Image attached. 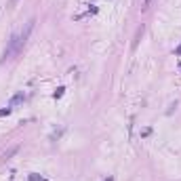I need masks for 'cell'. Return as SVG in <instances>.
<instances>
[{
    "label": "cell",
    "mask_w": 181,
    "mask_h": 181,
    "mask_svg": "<svg viewBox=\"0 0 181 181\" xmlns=\"http://www.w3.org/2000/svg\"><path fill=\"white\" fill-rule=\"evenodd\" d=\"M25 101V95H23V91H19V93H15V95L11 97V101H9V108H17V105H21Z\"/></svg>",
    "instance_id": "cell-1"
},
{
    "label": "cell",
    "mask_w": 181,
    "mask_h": 181,
    "mask_svg": "<svg viewBox=\"0 0 181 181\" xmlns=\"http://www.w3.org/2000/svg\"><path fill=\"white\" fill-rule=\"evenodd\" d=\"M17 152H19V145H15V147H11L9 152H4V154H2V160H9V158H11L13 154H17Z\"/></svg>",
    "instance_id": "cell-2"
},
{
    "label": "cell",
    "mask_w": 181,
    "mask_h": 181,
    "mask_svg": "<svg viewBox=\"0 0 181 181\" xmlns=\"http://www.w3.org/2000/svg\"><path fill=\"white\" fill-rule=\"evenodd\" d=\"M63 93H65V86H57V91L53 93V99H59V97H63Z\"/></svg>",
    "instance_id": "cell-3"
},
{
    "label": "cell",
    "mask_w": 181,
    "mask_h": 181,
    "mask_svg": "<svg viewBox=\"0 0 181 181\" xmlns=\"http://www.w3.org/2000/svg\"><path fill=\"white\" fill-rule=\"evenodd\" d=\"M11 112H13V108H9V105H6V108H2V109H0V118H4V116H9Z\"/></svg>",
    "instance_id": "cell-4"
},
{
    "label": "cell",
    "mask_w": 181,
    "mask_h": 181,
    "mask_svg": "<svg viewBox=\"0 0 181 181\" xmlns=\"http://www.w3.org/2000/svg\"><path fill=\"white\" fill-rule=\"evenodd\" d=\"M30 181H42V175H38V173H30Z\"/></svg>",
    "instance_id": "cell-5"
},
{
    "label": "cell",
    "mask_w": 181,
    "mask_h": 181,
    "mask_svg": "<svg viewBox=\"0 0 181 181\" xmlns=\"http://www.w3.org/2000/svg\"><path fill=\"white\" fill-rule=\"evenodd\" d=\"M147 135H152V126H145L143 131H141V137H147Z\"/></svg>",
    "instance_id": "cell-6"
},
{
    "label": "cell",
    "mask_w": 181,
    "mask_h": 181,
    "mask_svg": "<svg viewBox=\"0 0 181 181\" xmlns=\"http://www.w3.org/2000/svg\"><path fill=\"white\" fill-rule=\"evenodd\" d=\"M150 4H152V0H143V6H141V9L147 11V9H150Z\"/></svg>",
    "instance_id": "cell-7"
},
{
    "label": "cell",
    "mask_w": 181,
    "mask_h": 181,
    "mask_svg": "<svg viewBox=\"0 0 181 181\" xmlns=\"http://www.w3.org/2000/svg\"><path fill=\"white\" fill-rule=\"evenodd\" d=\"M17 4V0H9V6H15Z\"/></svg>",
    "instance_id": "cell-8"
},
{
    "label": "cell",
    "mask_w": 181,
    "mask_h": 181,
    "mask_svg": "<svg viewBox=\"0 0 181 181\" xmlns=\"http://www.w3.org/2000/svg\"><path fill=\"white\" fill-rule=\"evenodd\" d=\"M175 53H177V55H181V47H177V51H175Z\"/></svg>",
    "instance_id": "cell-9"
},
{
    "label": "cell",
    "mask_w": 181,
    "mask_h": 181,
    "mask_svg": "<svg viewBox=\"0 0 181 181\" xmlns=\"http://www.w3.org/2000/svg\"><path fill=\"white\" fill-rule=\"evenodd\" d=\"M103 181H114V177H108V179H103Z\"/></svg>",
    "instance_id": "cell-10"
},
{
    "label": "cell",
    "mask_w": 181,
    "mask_h": 181,
    "mask_svg": "<svg viewBox=\"0 0 181 181\" xmlns=\"http://www.w3.org/2000/svg\"><path fill=\"white\" fill-rule=\"evenodd\" d=\"M179 70H181V63H179Z\"/></svg>",
    "instance_id": "cell-11"
}]
</instances>
